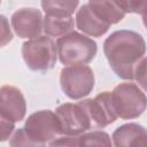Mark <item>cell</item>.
Masks as SVG:
<instances>
[{"instance_id": "6da1fadb", "label": "cell", "mask_w": 147, "mask_h": 147, "mask_svg": "<svg viewBox=\"0 0 147 147\" xmlns=\"http://www.w3.org/2000/svg\"><path fill=\"white\" fill-rule=\"evenodd\" d=\"M144 37L132 30H118L103 41V53L109 67L117 77L124 80L134 79L138 63L146 54Z\"/></svg>"}, {"instance_id": "7a4b0ae2", "label": "cell", "mask_w": 147, "mask_h": 147, "mask_svg": "<svg viewBox=\"0 0 147 147\" xmlns=\"http://www.w3.org/2000/svg\"><path fill=\"white\" fill-rule=\"evenodd\" d=\"M57 55L60 62L67 65H78L90 63L96 55V42L84 33L71 31L56 40Z\"/></svg>"}, {"instance_id": "3957f363", "label": "cell", "mask_w": 147, "mask_h": 147, "mask_svg": "<svg viewBox=\"0 0 147 147\" xmlns=\"http://www.w3.org/2000/svg\"><path fill=\"white\" fill-rule=\"evenodd\" d=\"M21 54L30 70L42 72L53 69L59 57L56 42L47 34L24 41Z\"/></svg>"}, {"instance_id": "277c9868", "label": "cell", "mask_w": 147, "mask_h": 147, "mask_svg": "<svg viewBox=\"0 0 147 147\" xmlns=\"http://www.w3.org/2000/svg\"><path fill=\"white\" fill-rule=\"evenodd\" d=\"M110 93L115 111L121 119L138 118L147 108V95L138 84L122 83Z\"/></svg>"}, {"instance_id": "5b68a950", "label": "cell", "mask_w": 147, "mask_h": 147, "mask_svg": "<svg viewBox=\"0 0 147 147\" xmlns=\"http://www.w3.org/2000/svg\"><path fill=\"white\" fill-rule=\"evenodd\" d=\"M23 129L36 146L49 145L54 139L62 136L56 113L48 109L38 110L28 116Z\"/></svg>"}, {"instance_id": "8992f818", "label": "cell", "mask_w": 147, "mask_h": 147, "mask_svg": "<svg viewBox=\"0 0 147 147\" xmlns=\"http://www.w3.org/2000/svg\"><path fill=\"white\" fill-rule=\"evenodd\" d=\"M60 86L69 99H84L94 87V72L86 64L67 65L60 72Z\"/></svg>"}, {"instance_id": "52a82bcc", "label": "cell", "mask_w": 147, "mask_h": 147, "mask_svg": "<svg viewBox=\"0 0 147 147\" xmlns=\"http://www.w3.org/2000/svg\"><path fill=\"white\" fill-rule=\"evenodd\" d=\"M55 113L61 124L62 134L79 136L93 129L91 118L79 101L77 103H62L55 109Z\"/></svg>"}, {"instance_id": "ba28073f", "label": "cell", "mask_w": 147, "mask_h": 147, "mask_svg": "<svg viewBox=\"0 0 147 147\" xmlns=\"http://www.w3.org/2000/svg\"><path fill=\"white\" fill-rule=\"evenodd\" d=\"M79 102L86 109L93 129H103L118 118L113 105L111 93L108 91L96 94L93 99H80Z\"/></svg>"}, {"instance_id": "9c48e42d", "label": "cell", "mask_w": 147, "mask_h": 147, "mask_svg": "<svg viewBox=\"0 0 147 147\" xmlns=\"http://www.w3.org/2000/svg\"><path fill=\"white\" fill-rule=\"evenodd\" d=\"M10 23L14 32L22 39H32L44 31V16L37 8H21L16 10Z\"/></svg>"}, {"instance_id": "30bf717a", "label": "cell", "mask_w": 147, "mask_h": 147, "mask_svg": "<svg viewBox=\"0 0 147 147\" xmlns=\"http://www.w3.org/2000/svg\"><path fill=\"white\" fill-rule=\"evenodd\" d=\"M0 117L11 122H21L26 114V101L20 88L3 85L0 90Z\"/></svg>"}, {"instance_id": "8fae6325", "label": "cell", "mask_w": 147, "mask_h": 147, "mask_svg": "<svg viewBox=\"0 0 147 147\" xmlns=\"http://www.w3.org/2000/svg\"><path fill=\"white\" fill-rule=\"evenodd\" d=\"M75 22L79 31H82L86 36L95 38L103 36L110 28V24L100 18L88 6V3L79 7L76 13Z\"/></svg>"}, {"instance_id": "7c38bea8", "label": "cell", "mask_w": 147, "mask_h": 147, "mask_svg": "<svg viewBox=\"0 0 147 147\" xmlns=\"http://www.w3.org/2000/svg\"><path fill=\"white\" fill-rule=\"evenodd\" d=\"M113 145L117 147L147 146V129L137 123H126L118 126L111 134Z\"/></svg>"}, {"instance_id": "4fadbf2b", "label": "cell", "mask_w": 147, "mask_h": 147, "mask_svg": "<svg viewBox=\"0 0 147 147\" xmlns=\"http://www.w3.org/2000/svg\"><path fill=\"white\" fill-rule=\"evenodd\" d=\"M76 22L72 15H51L44 16V32L49 37H62L74 30Z\"/></svg>"}, {"instance_id": "5bb4252c", "label": "cell", "mask_w": 147, "mask_h": 147, "mask_svg": "<svg viewBox=\"0 0 147 147\" xmlns=\"http://www.w3.org/2000/svg\"><path fill=\"white\" fill-rule=\"evenodd\" d=\"M88 6L100 18L110 25L119 23L126 15L114 0H88Z\"/></svg>"}, {"instance_id": "9a60e30c", "label": "cell", "mask_w": 147, "mask_h": 147, "mask_svg": "<svg viewBox=\"0 0 147 147\" xmlns=\"http://www.w3.org/2000/svg\"><path fill=\"white\" fill-rule=\"evenodd\" d=\"M78 3L79 0H40L45 14L51 15H72Z\"/></svg>"}, {"instance_id": "2e32d148", "label": "cell", "mask_w": 147, "mask_h": 147, "mask_svg": "<svg viewBox=\"0 0 147 147\" xmlns=\"http://www.w3.org/2000/svg\"><path fill=\"white\" fill-rule=\"evenodd\" d=\"M110 136L101 130L84 132L78 136V146H111Z\"/></svg>"}, {"instance_id": "e0dca14e", "label": "cell", "mask_w": 147, "mask_h": 147, "mask_svg": "<svg viewBox=\"0 0 147 147\" xmlns=\"http://www.w3.org/2000/svg\"><path fill=\"white\" fill-rule=\"evenodd\" d=\"M134 79L142 91L147 93V56H144L138 63L134 71Z\"/></svg>"}, {"instance_id": "ac0fdd59", "label": "cell", "mask_w": 147, "mask_h": 147, "mask_svg": "<svg viewBox=\"0 0 147 147\" xmlns=\"http://www.w3.org/2000/svg\"><path fill=\"white\" fill-rule=\"evenodd\" d=\"M9 145L13 146V147H18V146H36L34 142L29 138V136L26 134V132L24 131L23 127H20L16 131H14V133L10 137Z\"/></svg>"}, {"instance_id": "d6986e66", "label": "cell", "mask_w": 147, "mask_h": 147, "mask_svg": "<svg viewBox=\"0 0 147 147\" xmlns=\"http://www.w3.org/2000/svg\"><path fill=\"white\" fill-rule=\"evenodd\" d=\"M127 13L138 14L140 16L147 15V0H129Z\"/></svg>"}, {"instance_id": "ffe728a7", "label": "cell", "mask_w": 147, "mask_h": 147, "mask_svg": "<svg viewBox=\"0 0 147 147\" xmlns=\"http://www.w3.org/2000/svg\"><path fill=\"white\" fill-rule=\"evenodd\" d=\"M1 118V117H0ZM0 140L6 141L8 138L11 137L15 130V122L8 121L6 118H1V124H0Z\"/></svg>"}, {"instance_id": "44dd1931", "label": "cell", "mask_w": 147, "mask_h": 147, "mask_svg": "<svg viewBox=\"0 0 147 147\" xmlns=\"http://www.w3.org/2000/svg\"><path fill=\"white\" fill-rule=\"evenodd\" d=\"M1 21H2V34H1V45L5 46L7 42H9L13 39V33L10 31L8 21L6 18V16H1Z\"/></svg>"}, {"instance_id": "7402d4cb", "label": "cell", "mask_w": 147, "mask_h": 147, "mask_svg": "<svg viewBox=\"0 0 147 147\" xmlns=\"http://www.w3.org/2000/svg\"><path fill=\"white\" fill-rule=\"evenodd\" d=\"M141 17H142V23H144L145 28L147 29V15H145V16H141Z\"/></svg>"}]
</instances>
